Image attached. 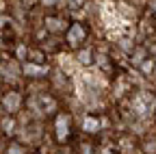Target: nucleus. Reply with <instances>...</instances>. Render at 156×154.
<instances>
[{
	"label": "nucleus",
	"instance_id": "nucleus-1",
	"mask_svg": "<svg viewBox=\"0 0 156 154\" xmlns=\"http://www.w3.org/2000/svg\"><path fill=\"white\" fill-rule=\"evenodd\" d=\"M54 137L58 143H69L74 139V117L67 111H56L54 117Z\"/></svg>",
	"mask_w": 156,
	"mask_h": 154
},
{
	"label": "nucleus",
	"instance_id": "nucleus-2",
	"mask_svg": "<svg viewBox=\"0 0 156 154\" xmlns=\"http://www.w3.org/2000/svg\"><path fill=\"white\" fill-rule=\"evenodd\" d=\"M87 37H89V26L85 22H69L67 30L63 33V39H65V46L76 50V48H80L85 41H87Z\"/></svg>",
	"mask_w": 156,
	"mask_h": 154
},
{
	"label": "nucleus",
	"instance_id": "nucleus-3",
	"mask_svg": "<svg viewBox=\"0 0 156 154\" xmlns=\"http://www.w3.org/2000/svg\"><path fill=\"white\" fill-rule=\"evenodd\" d=\"M24 104H26L24 93L17 89H7L0 93V109L5 111V115H17L24 109Z\"/></svg>",
	"mask_w": 156,
	"mask_h": 154
},
{
	"label": "nucleus",
	"instance_id": "nucleus-4",
	"mask_svg": "<svg viewBox=\"0 0 156 154\" xmlns=\"http://www.w3.org/2000/svg\"><path fill=\"white\" fill-rule=\"evenodd\" d=\"M41 26H44L46 33H50V35H63V33L67 30V26H69V20H67L61 11H50V13L44 15Z\"/></svg>",
	"mask_w": 156,
	"mask_h": 154
},
{
	"label": "nucleus",
	"instance_id": "nucleus-5",
	"mask_svg": "<svg viewBox=\"0 0 156 154\" xmlns=\"http://www.w3.org/2000/svg\"><path fill=\"white\" fill-rule=\"evenodd\" d=\"M154 93H136L134 95V102H132V106H134V111L136 113H141V115H147V113H152L154 111Z\"/></svg>",
	"mask_w": 156,
	"mask_h": 154
},
{
	"label": "nucleus",
	"instance_id": "nucleus-6",
	"mask_svg": "<svg viewBox=\"0 0 156 154\" xmlns=\"http://www.w3.org/2000/svg\"><path fill=\"white\" fill-rule=\"evenodd\" d=\"M22 72L28 76V78H41V76L48 74V67H39V63H30V61H26L24 67H22Z\"/></svg>",
	"mask_w": 156,
	"mask_h": 154
},
{
	"label": "nucleus",
	"instance_id": "nucleus-7",
	"mask_svg": "<svg viewBox=\"0 0 156 154\" xmlns=\"http://www.w3.org/2000/svg\"><path fill=\"white\" fill-rule=\"evenodd\" d=\"M83 130H85L87 134H95L98 130H100V117H98V115H85Z\"/></svg>",
	"mask_w": 156,
	"mask_h": 154
},
{
	"label": "nucleus",
	"instance_id": "nucleus-8",
	"mask_svg": "<svg viewBox=\"0 0 156 154\" xmlns=\"http://www.w3.org/2000/svg\"><path fill=\"white\" fill-rule=\"evenodd\" d=\"M2 154H28V148H26L22 141H17V139H11V141L5 145Z\"/></svg>",
	"mask_w": 156,
	"mask_h": 154
},
{
	"label": "nucleus",
	"instance_id": "nucleus-9",
	"mask_svg": "<svg viewBox=\"0 0 156 154\" xmlns=\"http://www.w3.org/2000/svg\"><path fill=\"white\" fill-rule=\"evenodd\" d=\"M13 128H15V115H5V117L0 120V130L5 134H11Z\"/></svg>",
	"mask_w": 156,
	"mask_h": 154
},
{
	"label": "nucleus",
	"instance_id": "nucleus-10",
	"mask_svg": "<svg viewBox=\"0 0 156 154\" xmlns=\"http://www.w3.org/2000/svg\"><path fill=\"white\" fill-rule=\"evenodd\" d=\"M91 50H83V52H78V61H80L83 65H89L91 63Z\"/></svg>",
	"mask_w": 156,
	"mask_h": 154
},
{
	"label": "nucleus",
	"instance_id": "nucleus-11",
	"mask_svg": "<svg viewBox=\"0 0 156 154\" xmlns=\"http://www.w3.org/2000/svg\"><path fill=\"white\" fill-rule=\"evenodd\" d=\"M41 2H44L46 7H54V2H56V0H41Z\"/></svg>",
	"mask_w": 156,
	"mask_h": 154
}]
</instances>
